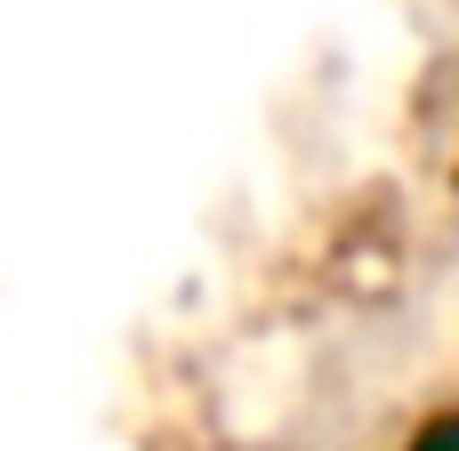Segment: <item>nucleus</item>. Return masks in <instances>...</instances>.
<instances>
[{"instance_id": "nucleus-1", "label": "nucleus", "mask_w": 459, "mask_h": 451, "mask_svg": "<svg viewBox=\"0 0 459 451\" xmlns=\"http://www.w3.org/2000/svg\"><path fill=\"white\" fill-rule=\"evenodd\" d=\"M411 451H459V412H444V420H428V428L411 436Z\"/></svg>"}]
</instances>
